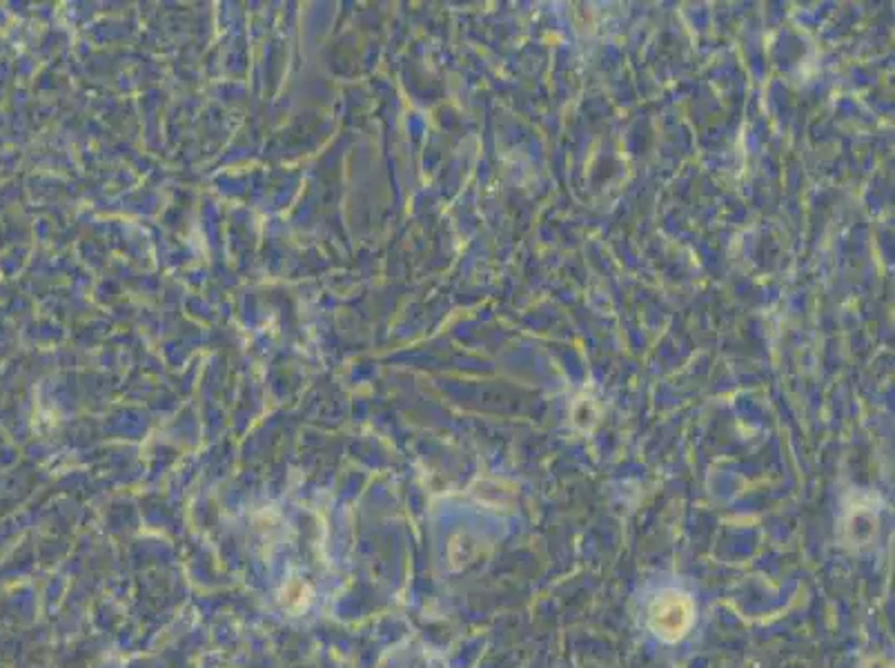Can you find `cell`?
I'll return each instance as SVG.
<instances>
[{
  "instance_id": "1",
  "label": "cell",
  "mask_w": 895,
  "mask_h": 668,
  "mask_svg": "<svg viewBox=\"0 0 895 668\" xmlns=\"http://www.w3.org/2000/svg\"><path fill=\"white\" fill-rule=\"evenodd\" d=\"M695 608L691 597L680 591H664L648 608V626L664 642H677L691 628Z\"/></svg>"
}]
</instances>
